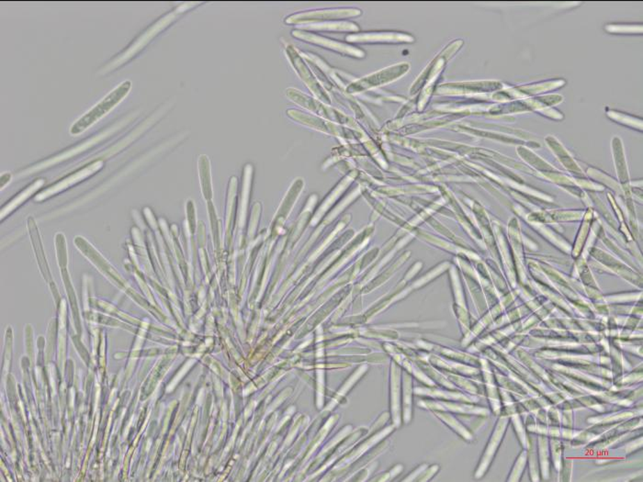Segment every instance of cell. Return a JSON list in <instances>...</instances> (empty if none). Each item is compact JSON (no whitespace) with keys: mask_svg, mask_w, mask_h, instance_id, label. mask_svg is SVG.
Returning a JSON list of instances; mask_svg holds the SVG:
<instances>
[{"mask_svg":"<svg viewBox=\"0 0 643 482\" xmlns=\"http://www.w3.org/2000/svg\"><path fill=\"white\" fill-rule=\"evenodd\" d=\"M131 88V82L130 81L122 83L119 87H117L115 90L111 91L110 94H108L98 105L91 108V110L86 113L85 115H83L81 118L77 119L73 126L71 127V134L76 135V134L81 133L87 130L88 128L92 126V125L96 124L99 119H101L105 114H107L108 111H111L114 107H116L117 105L127 96Z\"/></svg>","mask_w":643,"mask_h":482,"instance_id":"6da1fadb","label":"cell"},{"mask_svg":"<svg viewBox=\"0 0 643 482\" xmlns=\"http://www.w3.org/2000/svg\"><path fill=\"white\" fill-rule=\"evenodd\" d=\"M198 4L197 2H188L185 3L179 7L177 8L176 10L171 11L170 13L167 14L164 17H162L161 19H158L154 24L152 26L148 28L147 31H145L136 42H133V45L127 50V52L122 53V56L118 57V59L115 62L111 64L113 67H118L122 64V63L127 62L129 59H131V57L136 56V54L143 49L145 47H147L148 44L157 35L164 31L165 28L170 26V24H172L176 19H179L180 15H182L183 13H185L186 11L190 10V8H193L194 6Z\"/></svg>","mask_w":643,"mask_h":482,"instance_id":"7a4b0ae2","label":"cell"},{"mask_svg":"<svg viewBox=\"0 0 643 482\" xmlns=\"http://www.w3.org/2000/svg\"><path fill=\"white\" fill-rule=\"evenodd\" d=\"M102 167V161H97L93 163V164L88 165L87 167L77 171V172L73 174V175L67 176V178L63 179V181L58 182V183L48 188L47 190L38 194V195L35 197V201H44V199L50 198V197L56 195V194L61 192L63 190H67V188L73 186V185L79 183V182L83 181V179L87 178L88 176L93 175V174L98 172L99 170L101 169Z\"/></svg>","mask_w":643,"mask_h":482,"instance_id":"3957f363","label":"cell"},{"mask_svg":"<svg viewBox=\"0 0 643 482\" xmlns=\"http://www.w3.org/2000/svg\"><path fill=\"white\" fill-rule=\"evenodd\" d=\"M286 53H287L288 59L291 60L293 67H295L297 72H298L301 78L304 79V81L307 82V84L311 88V90H313L314 93L317 94L319 98L327 99V97L317 88L316 81H314L313 76L309 74L310 72H309L308 68L305 67L304 62L302 61L301 57L297 53L295 49H294L293 47H288L287 50H286Z\"/></svg>","mask_w":643,"mask_h":482,"instance_id":"277c9868","label":"cell"},{"mask_svg":"<svg viewBox=\"0 0 643 482\" xmlns=\"http://www.w3.org/2000/svg\"><path fill=\"white\" fill-rule=\"evenodd\" d=\"M44 179H38V181H36L34 182V183L31 184L30 187L25 188V190L22 191V193H19L18 196H16L15 198L13 199V201L8 202V203L6 205V206L3 208L1 210V219L4 218V217L7 216L8 215H10L13 210L17 209L19 205L24 203L26 199H28L31 196H33V194L35 193L36 191L42 186V185H44Z\"/></svg>","mask_w":643,"mask_h":482,"instance_id":"5b68a950","label":"cell"},{"mask_svg":"<svg viewBox=\"0 0 643 482\" xmlns=\"http://www.w3.org/2000/svg\"><path fill=\"white\" fill-rule=\"evenodd\" d=\"M200 173H201L202 190H204L206 198L209 199L211 195L210 170H209V162L206 156H202L200 159Z\"/></svg>","mask_w":643,"mask_h":482,"instance_id":"8992f818","label":"cell"}]
</instances>
